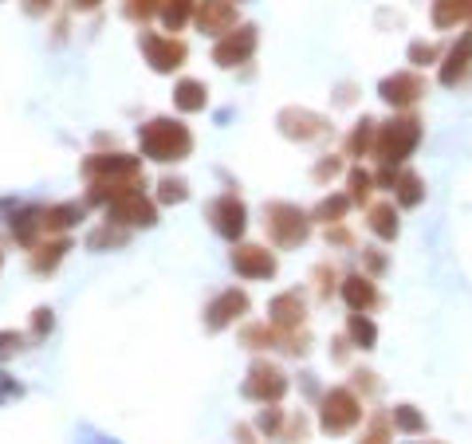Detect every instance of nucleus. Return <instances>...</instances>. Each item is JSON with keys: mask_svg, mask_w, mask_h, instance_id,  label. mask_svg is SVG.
Masks as SVG:
<instances>
[{"mask_svg": "<svg viewBox=\"0 0 472 444\" xmlns=\"http://www.w3.org/2000/svg\"><path fill=\"white\" fill-rule=\"evenodd\" d=\"M138 150L158 166H174L193 153V130L177 119H150L146 126H138Z\"/></svg>", "mask_w": 472, "mask_h": 444, "instance_id": "f257e3e1", "label": "nucleus"}, {"mask_svg": "<svg viewBox=\"0 0 472 444\" xmlns=\"http://www.w3.org/2000/svg\"><path fill=\"white\" fill-rule=\"evenodd\" d=\"M425 138V126L417 114H394L389 122H378V142H374V158L382 166H402L410 161L417 146Z\"/></svg>", "mask_w": 472, "mask_h": 444, "instance_id": "f03ea898", "label": "nucleus"}, {"mask_svg": "<svg viewBox=\"0 0 472 444\" xmlns=\"http://www.w3.org/2000/svg\"><path fill=\"white\" fill-rule=\"evenodd\" d=\"M311 213H303L299 205L292 201H268L264 205V229H268V240L276 248H299L311 237Z\"/></svg>", "mask_w": 472, "mask_h": 444, "instance_id": "7ed1b4c3", "label": "nucleus"}, {"mask_svg": "<svg viewBox=\"0 0 472 444\" xmlns=\"http://www.w3.org/2000/svg\"><path fill=\"white\" fill-rule=\"evenodd\" d=\"M362 413L366 409H362L354 386H334L319 397V429L326 432V437H342V432L358 429Z\"/></svg>", "mask_w": 472, "mask_h": 444, "instance_id": "20e7f679", "label": "nucleus"}, {"mask_svg": "<svg viewBox=\"0 0 472 444\" xmlns=\"http://www.w3.org/2000/svg\"><path fill=\"white\" fill-rule=\"evenodd\" d=\"M287 386L292 382H287V374L276 366V362H252L240 393L248 397V401H260V405H279L287 393Z\"/></svg>", "mask_w": 472, "mask_h": 444, "instance_id": "39448f33", "label": "nucleus"}, {"mask_svg": "<svg viewBox=\"0 0 472 444\" xmlns=\"http://www.w3.org/2000/svg\"><path fill=\"white\" fill-rule=\"evenodd\" d=\"M256 43H260V28L256 24H236L232 32H224L221 40H216L213 48V63L216 67H240V63H248L256 56Z\"/></svg>", "mask_w": 472, "mask_h": 444, "instance_id": "423d86ee", "label": "nucleus"}, {"mask_svg": "<svg viewBox=\"0 0 472 444\" xmlns=\"http://www.w3.org/2000/svg\"><path fill=\"white\" fill-rule=\"evenodd\" d=\"M138 48H142V56H146L150 71H158V75H174L181 63H185V56H189L185 43L174 40V35H161V32H142Z\"/></svg>", "mask_w": 472, "mask_h": 444, "instance_id": "0eeeda50", "label": "nucleus"}, {"mask_svg": "<svg viewBox=\"0 0 472 444\" xmlns=\"http://www.w3.org/2000/svg\"><path fill=\"white\" fill-rule=\"evenodd\" d=\"M208 224L221 240H240L244 229H248V205L240 201L236 193H221L216 201H208Z\"/></svg>", "mask_w": 472, "mask_h": 444, "instance_id": "6e6552de", "label": "nucleus"}, {"mask_svg": "<svg viewBox=\"0 0 472 444\" xmlns=\"http://www.w3.org/2000/svg\"><path fill=\"white\" fill-rule=\"evenodd\" d=\"M378 98H382L386 106H394V111H410L425 98V79L421 71L405 67V71H394V75H386L382 83H378Z\"/></svg>", "mask_w": 472, "mask_h": 444, "instance_id": "1a4fd4ad", "label": "nucleus"}, {"mask_svg": "<svg viewBox=\"0 0 472 444\" xmlns=\"http://www.w3.org/2000/svg\"><path fill=\"white\" fill-rule=\"evenodd\" d=\"M276 126H279V134L292 142H319L331 134V119L307 111V106H284V111L276 114Z\"/></svg>", "mask_w": 472, "mask_h": 444, "instance_id": "9d476101", "label": "nucleus"}, {"mask_svg": "<svg viewBox=\"0 0 472 444\" xmlns=\"http://www.w3.org/2000/svg\"><path fill=\"white\" fill-rule=\"evenodd\" d=\"M83 177L87 181H134L142 177V158L134 153H90L83 158Z\"/></svg>", "mask_w": 472, "mask_h": 444, "instance_id": "9b49d317", "label": "nucleus"}, {"mask_svg": "<svg viewBox=\"0 0 472 444\" xmlns=\"http://www.w3.org/2000/svg\"><path fill=\"white\" fill-rule=\"evenodd\" d=\"M106 224H118V229H153L158 224V208L146 193H126L122 201L106 205Z\"/></svg>", "mask_w": 472, "mask_h": 444, "instance_id": "f8f14e48", "label": "nucleus"}, {"mask_svg": "<svg viewBox=\"0 0 472 444\" xmlns=\"http://www.w3.org/2000/svg\"><path fill=\"white\" fill-rule=\"evenodd\" d=\"M248 295L240 292V287H229V292H221V295H213V303L205 307V331L208 334H221V331H229V326L236 319H244L248 315Z\"/></svg>", "mask_w": 472, "mask_h": 444, "instance_id": "ddd939ff", "label": "nucleus"}, {"mask_svg": "<svg viewBox=\"0 0 472 444\" xmlns=\"http://www.w3.org/2000/svg\"><path fill=\"white\" fill-rule=\"evenodd\" d=\"M229 260H232V271L240 279H271L279 268L276 252H268L264 244H236Z\"/></svg>", "mask_w": 472, "mask_h": 444, "instance_id": "4468645a", "label": "nucleus"}, {"mask_svg": "<svg viewBox=\"0 0 472 444\" xmlns=\"http://www.w3.org/2000/svg\"><path fill=\"white\" fill-rule=\"evenodd\" d=\"M268 323L276 326V331H284V334L303 331V323H307V299H303V292H299V287H292V292H279L268 303Z\"/></svg>", "mask_w": 472, "mask_h": 444, "instance_id": "2eb2a0df", "label": "nucleus"}, {"mask_svg": "<svg viewBox=\"0 0 472 444\" xmlns=\"http://www.w3.org/2000/svg\"><path fill=\"white\" fill-rule=\"evenodd\" d=\"M339 295H342V303H347L350 311H358V315H370V311H378V307H382V292H378L374 276H366V271L342 276Z\"/></svg>", "mask_w": 472, "mask_h": 444, "instance_id": "dca6fc26", "label": "nucleus"}, {"mask_svg": "<svg viewBox=\"0 0 472 444\" xmlns=\"http://www.w3.org/2000/svg\"><path fill=\"white\" fill-rule=\"evenodd\" d=\"M468 75H472V24H468L465 32H460V40L452 43L449 56H444L441 67H437L441 87H460Z\"/></svg>", "mask_w": 472, "mask_h": 444, "instance_id": "f3484780", "label": "nucleus"}, {"mask_svg": "<svg viewBox=\"0 0 472 444\" xmlns=\"http://www.w3.org/2000/svg\"><path fill=\"white\" fill-rule=\"evenodd\" d=\"M193 24H197V32L216 35V40H221L224 32L236 28V4H232V0H197Z\"/></svg>", "mask_w": 472, "mask_h": 444, "instance_id": "a211bd4d", "label": "nucleus"}, {"mask_svg": "<svg viewBox=\"0 0 472 444\" xmlns=\"http://www.w3.org/2000/svg\"><path fill=\"white\" fill-rule=\"evenodd\" d=\"M8 232H12L16 244H24V248H35L40 244V232H43V208H20V213H12V221H8Z\"/></svg>", "mask_w": 472, "mask_h": 444, "instance_id": "6ab92c4d", "label": "nucleus"}, {"mask_svg": "<svg viewBox=\"0 0 472 444\" xmlns=\"http://www.w3.org/2000/svg\"><path fill=\"white\" fill-rule=\"evenodd\" d=\"M429 20H433V28L452 32L457 24L472 20V0H433V4H429Z\"/></svg>", "mask_w": 472, "mask_h": 444, "instance_id": "aec40b11", "label": "nucleus"}, {"mask_svg": "<svg viewBox=\"0 0 472 444\" xmlns=\"http://www.w3.org/2000/svg\"><path fill=\"white\" fill-rule=\"evenodd\" d=\"M366 229L374 232L378 240H397L402 232V221H397V205L394 201H378L366 208Z\"/></svg>", "mask_w": 472, "mask_h": 444, "instance_id": "412c9836", "label": "nucleus"}, {"mask_svg": "<svg viewBox=\"0 0 472 444\" xmlns=\"http://www.w3.org/2000/svg\"><path fill=\"white\" fill-rule=\"evenodd\" d=\"M83 216L87 213H83V205H79V201L51 205V208H43V232H48V237H56V232H67V229H75Z\"/></svg>", "mask_w": 472, "mask_h": 444, "instance_id": "4be33fe9", "label": "nucleus"}, {"mask_svg": "<svg viewBox=\"0 0 472 444\" xmlns=\"http://www.w3.org/2000/svg\"><path fill=\"white\" fill-rule=\"evenodd\" d=\"M174 106L181 114H197L208 106V87L201 83V79H181V83L174 87Z\"/></svg>", "mask_w": 472, "mask_h": 444, "instance_id": "5701e85b", "label": "nucleus"}, {"mask_svg": "<svg viewBox=\"0 0 472 444\" xmlns=\"http://www.w3.org/2000/svg\"><path fill=\"white\" fill-rule=\"evenodd\" d=\"M71 252V240H63V237H56V240H48V244H35L32 248V271L35 276H48V271H56L59 268V260Z\"/></svg>", "mask_w": 472, "mask_h": 444, "instance_id": "b1692460", "label": "nucleus"}, {"mask_svg": "<svg viewBox=\"0 0 472 444\" xmlns=\"http://www.w3.org/2000/svg\"><path fill=\"white\" fill-rule=\"evenodd\" d=\"M374 142H378V122L374 119H362V122H354L350 126V134H347V158H366V153H374Z\"/></svg>", "mask_w": 472, "mask_h": 444, "instance_id": "393cba45", "label": "nucleus"}, {"mask_svg": "<svg viewBox=\"0 0 472 444\" xmlns=\"http://www.w3.org/2000/svg\"><path fill=\"white\" fill-rule=\"evenodd\" d=\"M284 339H287V334L276 331L271 323H252V326H244V331H240V342L248 350H276V347H284Z\"/></svg>", "mask_w": 472, "mask_h": 444, "instance_id": "a878e982", "label": "nucleus"}, {"mask_svg": "<svg viewBox=\"0 0 472 444\" xmlns=\"http://www.w3.org/2000/svg\"><path fill=\"white\" fill-rule=\"evenodd\" d=\"M425 201V181L421 174H413V169H402V177H397L394 185V205L397 208H417Z\"/></svg>", "mask_w": 472, "mask_h": 444, "instance_id": "bb28decb", "label": "nucleus"}, {"mask_svg": "<svg viewBox=\"0 0 472 444\" xmlns=\"http://www.w3.org/2000/svg\"><path fill=\"white\" fill-rule=\"evenodd\" d=\"M347 339H350L354 350H374V347H378V326H374V319H370V315L350 311V319H347Z\"/></svg>", "mask_w": 472, "mask_h": 444, "instance_id": "cd10ccee", "label": "nucleus"}, {"mask_svg": "<svg viewBox=\"0 0 472 444\" xmlns=\"http://www.w3.org/2000/svg\"><path fill=\"white\" fill-rule=\"evenodd\" d=\"M350 197L347 193H331V197H323L319 205L311 208V221L315 224H342V216L350 213Z\"/></svg>", "mask_w": 472, "mask_h": 444, "instance_id": "c85d7f7f", "label": "nucleus"}, {"mask_svg": "<svg viewBox=\"0 0 472 444\" xmlns=\"http://www.w3.org/2000/svg\"><path fill=\"white\" fill-rule=\"evenodd\" d=\"M193 12H197V0H161V8H158L166 32H181L189 20H193Z\"/></svg>", "mask_w": 472, "mask_h": 444, "instance_id": "c756f323", "label": "nucleus"}, {"mask_svg": "<svg viewBox=\"0 0 472 444\" xmlns=\"http://www.w3.org/2000/svg\"><path fill=\"white\" fill-rule=\"evenodd\" d=\"M374 174L370 169H362V166H354L350 174H347V197L354 205H370V193H374Z\"/></svg>", "mask_w": 472, "mask_h": 444, "instance_id": "7c9ffc66", "label": "nucleus"}, {"mask_svg": "<svg viewBox=\"0 0 472 444\" xmlns=\"http://www.w3.org/2000/svg\"><path fill=\"white\" fill-rule=\"evenodd\" d=\"M394 429L397 432H405V437H421L425 432V417L413 409V405H394Z\"/></svg>", "mask_w": 472, "mask_h": 444, "instance_id": "2f4dec72", "label": "nucleus"}, {"mask_svg": "<svg viewBox=\"0 0 472 444\" xmlns=\"http://www.w3.org/2000/svg\"><path fill=\"white\" fill-rule=\"evenodd\" d=\"M405 59H410L413 71L433 67V63H441V48H437V43H429V40H413L410 51H405Z\"/></svg>", "mask_w": 472, "mask_h": 444, "instance_id": "473e14b6", "label": "nucleus"}, {"mask_svg": "<svg viewBox=\"0 0 472 444\" xmlns=\"http://www.w3.org/2000/svg\"><path fill=\"white\" fill-rule=\"evenodd\" d=\"M118 244H126V229H118V224H103V229H95V232L87 237V248H90V252L118 248Z\"/></svg>", "mask_w": 472, "mask_h": 444, "instance_id": "72a5a7b5", "label": "nucleus"}, {"mask_svg": "<svg viewBox=\"0 0 472 444\" xmlns=\"http://www.w3.org/2000/svg\"><path fill=\"white\" fill-rule=\"evenodd\" d=\"M389 432H394V417H389V413H374V417H370V429L362 432L358 444H389Z\"/></svg>", "mask_w": 472, "mask_h": 444, "instance_id": "f704fd0d", "label": "nucleus"}, {"mask_svg": "<svg viewBox=\"0 0 472 444\" xmlns=\"http://www.w3.org/2000/svg\"><path fill=\"white\" fill-rule=\"evenodd\" d=\"M256 429L264 432V437H284V409H279V405H264L256 417Z\"/></svg>", "mask_w": 472, "mask_h": 444, "instance_id": "c9c22d12", "label": "nucleus"}, {"mask_svg": "<svg viewBox=\"0 0 472 444\" xmlns=\"http://www.w3.org/2000/svg\"><path fill=\"white\" fill-rule=\"evenodd\" d=\"M189 197V185L181 177H161L158 181V201L161 205H181Z\"/></svg>", "mask_w": 472, "mask_h": 444, "instance_id": "e433bc0d", "label": "nucleus"}, {"mask_svg": "<svg viewBox=\"0 0 472 444\" xmlns=\"http://www.w3.org/2000/svg\"><path fill=\"white\" fill-rule=\"evenodd\" d=\"M311 279H315V295L319 299H331V292H339V284H342L339 271H334L331 264H319L311 271Z\"/></svg>", "mask_w": 472, "mask_h": 444, "instance_id": "4c0bfd02", "label": "nucleus"}, {"mask_svg": "<svg viewBox=\"0 0 472 444\" xmlns=\"http://www.w3.org/2000/svg\"><path fill=\"white\" fill-rule=\"evenodd\" d=\"M339 174H342V158H339V153H326V158L315 161L311 181H319V185H326V181H334Z\"/></svg>", "mask_w": 472, "mask_h": 444, "instance_id": "58836bf2", "label": "nucleus"}, {"mask_svg": "<svg viewBox=\"0 0 472 444\" xmlns=\"http://www.w3.org/2000/svg\"><path fill=\"white\" fill-rule=\"evenodd\" d=\"M362 268H366V276H386V268H389V260H386V252L382 248H362Z\"/></svg>", "mask_w": 472, "mask_h": 444, "instance_id": "ea45409f", "label": "nucleus"}, {"mask_svg": "<svg viewBox=\"0 0 472 444\" xmlns=\"http://www.w3.org/2000/svg\"><path fill=\"white\" fill-rule=\"evenodd\" d=\"M20 347H24V334H16V331H0V362H8Z\"/></svg>", "mask_w": 472, "mask_h": 444, "instance_id": "a19ab883", "label": "nucleus"}, {"mask_svg": "<svg viewBox=\"0 0 472 444\" xmlns=\"http://www.w3.org/2000/svg\"><path fill=\"white\" fill-rule=\"evenodd\" d=\"M326 244H334V248H354V237L347 224H326Z\"/></svg>", "mask_w": 472, "mask_h": 444, "instance_id": "79ce46f5", "label": "nucleus"}, {"mask_svg": "<svg viewBox=\"0 0 472 444\" xmlns=\"http://www.w3.org/2000/svg\"><path fill=\"white\" fill-rule=\"evenodd\" d=\"M51 326H56L51 311H48V307H40V311L32 315V334H35V339H43V334H51Z\"/></svg>", "mask_w": 472, "mask_h": 444, "instance_id": "37998d69", "label": "nucleus"}, {"mask_svg": "<svg viewBox=\"0 0 472 444\" xmlns=\"http://www.w3.org/2000/svg\"><path fill=\"white\" fill-rule=\"evenodd\" d=\"M358 389H366V393H378V389H382L374 370H358V374H354V393H358Z\"/></svg>", "mask_w": 472, "mask_h": 444, "instance_id": "c03bdc74", "label": "nucleus"}, {"mask_svg": "<svg viewBox=\"0 0 472 444\" xmlns=\"http://www.w3.org/2000/svg\"><path fill=\"white\" fill-rule=\"evenodd\" d=\"M397 177H402V169H397V166H382V169L374 174V185H378V189H386V193H394Z\"/></svg>", "mask_w": 472, "mask_h": 444, "instance_id": "a18cd8bd", "label": "nucleus"}, {"mask_svg": "<svg viewBox=\"0 0 472 444\" xmlns=\"http://www.w3.org/2000/svg\"><path fill=\"white\" fill-rule=\"evenodd\" d=\"M303 437H307V417L299 413V417H292V429L284 432V440H287V444H295V440H303Z\"/></svg>", "mask_w": 472, "mask_h": 444, "instance_id": "49530a36", "label": "nucleus"}, {"mask_svg": "<svg viewBox=\"0 0 472 444\" xmlns=\"http://www.w3.org/2000/svg\"><path fill=\"white\" fill-rule=\"evenodd\" d=\"M20 393H24L20 382H12L8 374H0V401H8V397H20Z\"/></svg>", "mask_w": 472, "mask_h": 444, "instance_id": "de8ad7c7", "label": "nucleus"}, {"mask_svg": "<svg viewBox=\"0 0 472 444\" xmlns=\"http://www.w3.org/2000/svg\"><path fill=\"white\" fill-rule=\"evenodd\" d=\"M98 4H103V0H71V8H75V12H95Z\"/></svg>", "mask_w": 472, "mask_h": 444, "instance_id": "09e8293b", "label": "nucleus"}, {"mask_svg": "<svg viewBox=\"0 0 472 444\" xmlns=\"http://www.w3.org/2000/svg\"><path fill=\"white\" fill-rule=\"evenodd\" d=\"M24 8H28L32 16H40L43 8H51V0H24Z\"/></svg>", "mask_w": 472, "mask_h": 444, "instance_id": "8fccbe9b", "label": "nucleus"}, {"mask_svg": "<svg viewBox=\"0 0 472 444\" xmlns=\"http://www.w3.org/2000/svg\"><path fill=\"white\" fill-rule=\"evenodd\" d=\"M468 24H472V20H468Z\"/></svg>", "mask_w": 472, "mask_h": 444, "instance_id": "3c124183", "label": "nucleus"}]
</instances>
